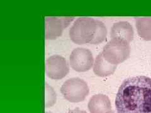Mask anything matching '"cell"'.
Listing matches in <instances>:
<instances>
[{
  "mask_svg": "<svg viewBox=\"0 0 151 113\" xmlns=\"http://www.w3.org/2000/svg\"><path fill=\"white\" fill-rule=\"evenodd\" d=\"M68 113H86V111H83L79 109V108H76V109H74L73 110H70Z\"/></svg>",
  "mask_w": 151,
  "mask_h": 113,
  "instance_id": "4fadbf2b",
  "label": "cell"
},
{
  "mask_svg": "<svg viewBox=\"0 0 151 113\" xmlns=\"http://www.w3.org/2000/svg\"><path fill=\"white\" fill-rule=\"evenodd\" d=\"M93 56L90 50L84 48L74 49L69 56L70 67L77 72L88 71L93 65Z\"/></svg>",
  "mask_w": 151,
  "mask_h": 113,
  "instance_id": "277c9868",
  "label": "cell"
},
{
  "mask_svg": "<svg viewBox=\"0 0 151 113\" xmlns=\"http://www.w3.org/2000/svg\"><path fill=\"white\" fill-rule=\"evenodd\" d=\"M111 35L113 37H117V39L120 37L121 39L130 40L132 37V27L125 22L116 23L112 28Z\"/></svg>",
  "mask_w": 151,
  "mask_h": 113,
  "instance_id": "30bf717a",
  "label": "cell"
},
{
  "mask_svg": "<svg viewBox=\"0 0 151 113\" xmlns=\"http://www.w3.org/2000/svg\"><path fill=\"white\" fill-rule=\"evenodd\" d=\"M69 71V65L62 56L52 55L46 60L45 72L48 77L54 80H59L65 77Z\"/></svg>",
  "mask_w": 151,
  "mask_h": 113,
  "instance_id": "5b68a950",
  "label": "cell"
},
{
  "mask_svg": "<svg viewBox=\"0 0 151 113\" xmlns=\"http://www.w3.org/2000/svg\"><path fill=\"white\" fill-rule=\"evenodd\" d=\"M57 95L54 89L49 85L45 84V107H50L54 106L56 102Z\"/></svg>",
  "mask_w": 151,
  "mask_h": 113,
  "instance_id": "8fae6325",
  "label": "cell"
},
{
  "mask_svg": "<svg viewBox=\"0 0 151 113\" xmlns=\"http://www.w3.org/2000/svg\"><path fill=\"white\" fill-rule=\"evenodd\" d=\"M45 113H52V112H45Z\"/></svg>",
  "mask_w": 151,
  "mask_h": 113,
  "instance_id": "9a60e30c",
  "label": "cell"
},
{
  "mask_svg": "<svg viewBox=\"0 0 151 113\" xmlns=\"http://www.w3.org/2000/svg\"><path fill=\"white\" fill-rule=\"evenodd\" d=\"M108 113H115V112H113V111H110L109 112H108Z\"/></svg>",
  "mask_w": 151,
  "mask_h": 113,
  "instance_id": "5bb4252c",
  "label": "cell"
},
{
  "mask_svg": "<svg viewBox=\"0 0 151 113\" xmlns=\"http://www.w3.org/2000/svg\"><path fill=\"white\" fill-rule=\"evenodd\" d=\"M115 69V66L108 64L104 59L103 54H100L94 60L93 72L98 76L105 77L111 74Z\"/></svg>",
  "mask_w": 151,
  "mask_h": 113,
  "instance_id": "9c48e42d",
  "label": "cell"
},
{
  "mask_svg": "<svg viewBox=\"0 0 151 113\" xmlns=\"http://www.w3.org/2000/svg\"><path fill=\"white\" fill-rule=\"evenodd\" d=\"M60 92L66 100L70 102L83 101L89 94V87L84 80L71 78L64 82Z\"/></svg>",
  "mask_w": 151,
  "mask_h": 113,
  "instance_id": "3957f363",
  "label": "cell"
},
{
  "mask_svg": "<svg viewBox=\"0 0 151 113\" xmlns=\"http://www.w3.org/2000/svg\"><path fill=\"white\" fill-rule=\"evenodd\" d=\"M115 107L117 113H151V78L125 79L118 90Z\"/></svg>",
  "mask_w": 151,
  "mask_h": 113,
  "instance_id": "6da1fadb",
  "label": "cell"
},
{
  "mask_svg": "<svg viewBox=\"0 0 151 113\" xmlns=\"http://www.w3.org/2000/svg\"><path fill=\"white\" fill-rule=\"evenodd\" d=\"M88 107L90 113H108L111 110L109 99L103 94H96L92 96Z\"/></svg>",
  "mask_w": 151,
  "mask_h": 113,
  "instance_id": "ba28073f",
  "label": "cell"
},
{
  "mask_svg": "<svg viewBox=\"0 0 151 113\" xmlns=\"http://www.w3.org/2000/svg\"><path fill=\"white\" fill-rule=\"evenodd\" d=\"M116 39L105 46L102 52L103 57L108 62L119 63L126 58L129 51L127 44L123 40Z\"/></svg>",
  "mask_w": 151,
  "mask_h": 113,
  "instance_id": "52a82bcc",
  "label": "cell"
},
{
  "mask_svg": "<svg viewBox=\"0 0 151 113\" xmlns=\"http://www.w3.org/2000/svg\"><path fill=\"white\" fill-rule=\"evenodd\" d=\"M97 20L81 17L78 18L69 30V37L78 45L91 44L97 30Z\"/></svg>",
  "mask_w": 151,
  "mask_h": 113,
  "instance_id": "7a4b0ae2",
  "label": "cell"
},
{
  "mask_svg": "<svg viewBox=\"0 0 151 113\" xmlns=\"http://www.w3.org/2000/svg\"><path fill=\"white\" fill-rule=\"evenodd\" d=\"M97 23L98 27L96 34L95 36H94V39L91 42L90 44H99L103 42L106 39V28L105 25H104L101 21L99 20H97Z\"/></svg>",
  "mask_w": 151,
  "mask_h": 113,
  "instance_id": "7c38bea8",
  "label": "cell"
},
{
  "mask_svg": "<svg viewBox=\"0 0 151 113\" xmlns=\"http://www.w3.org/2000/svg\"><path fill=\"white\" fill-rule=\"evenodd\" d=\"M74 19V17H46L45 18V38L55 40L61 36L63 30Z\"/></svg>",
  "mask_w": 151,
  "mask_h": 113,
  "instance_id": "8992f818",
  "label": "cell"
}]
</instances>
